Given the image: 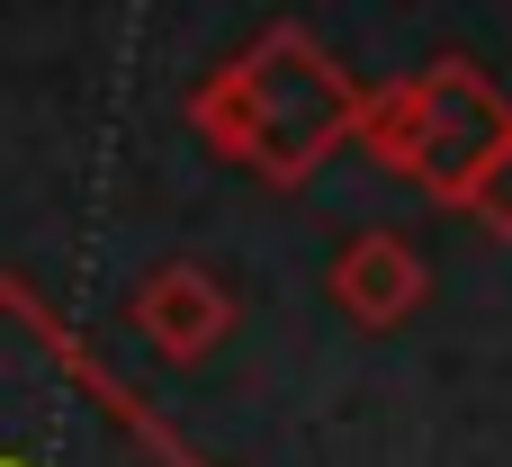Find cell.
Returning a JSON list of instances; mask_svg holds the SVG:
<instances>
[{"instance_id": "obj_1", "label": "cell", "mask_w": 512, "mask_h": 467, "mask_svg": "<svg viewBox=\"0 0 512 467\" xmlns=\"http://www.w3.org/2000/svg\"><path fill=\"white\" fill-rule=\"evenodd\" d=\"M0 467H216V459H198L18 270H0Z\"/></svg>"}, {"instance_id": "obj_2", "label": "cell", "mask_w": 512, "mask_h": 467, "mask_svg": "<svg viewBox=\"0 0 512 467\" xmlns=\"http://www.w3.org/2000/svg\"><path fill=\"white\" fill-rule=\"evenodd\" d=\"M360 108H369V90H360L297 18L261 27L234 63H216V72L189 90V126H198L225 162H243L252 180H270V189H297V180H315L342 144H360Z\"/></svg>"}, {"instance_id": "obj_3", "label": "cell", "mask_w": 512, "mask_h": 467, "mask_svg": "<svg viewBox=\"0 0 512 467\" xmlns=\"http://www.w3.org/2000/svg\"><path fill=\"white\" fill-rule=\"evenodd\" d=\"M360 153L396 180H414L423 198L441 207H468L477 180L512 153V99L468 63V54H441L405 81H378L369 108H360Z\"/></svg>"}, {"instance_id": "obj_4", "label": "cell", "mask_w": 512, "mask_h": 467, "mask_svg": "<svg viewBox=\"0 0 512 467\" xmlns=\"http://www.w3.org/2000/svg\"><path fill=\"white\" fill-rule=\"evenodd\" d=\"M126 324H135V342H144L153 360L189 369V360H207V351H225V342H234L243 297H234V279H225V270H207V261H162V270H144V279H135Z\"/></svg>"}, {"instance_id": "obj_5", "label": "cell", "mask_w": 512, "mask_h": 467, "mask_svg": "<svg viewBox=\"0 0 512 467\" xmlns=\"http://www.w3.org/2000/svg\"><path fill=\"white\" fill-rule=\"evenodd\" d=\"M324 297H333L360 333H396V324H414V315H423L432 270H423V252H414L396 225H369V234H351V243L333 252Z\"/></svg>"}, {"instance_id": "obj_6", "label": "cell", "mask_w": 512, "mask_h": 467, "mask_svg": "<svg viewBox=\"0 0 512 467\" xmlns=\"http://www.w3.org/2000/svg\"><path fill=\"white\" fill-rule=\"evenodd\" d=\"M459 216H468V225H486L495 243H512V153L495 162V171H486V180H477V198H468Z\"/></svg>"}]
</instances>
